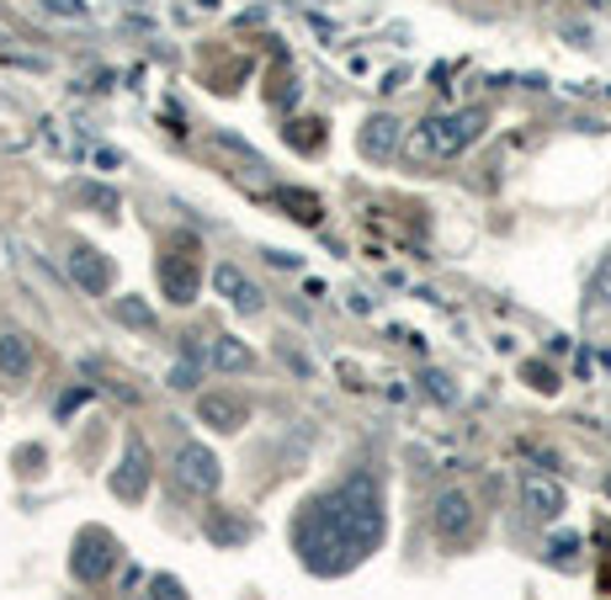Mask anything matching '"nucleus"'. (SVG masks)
<instances>
[{"mask_svg":"<svg viewBox=\"0 0 611 600\" xmlns=\"http://www.w3.org/2000/svg\"><path fill=\"white\" fill-rule=\"evenodd\" d=\"M378 542H383V494L367 473L346 479L298 526V547H304V564L314 574H346L351 564H362Z\"/></svg>","mask_w":611,"mask_h":600,"instance_id":"1","label":"nucleus"},{"mask_svg":"<svg viewBox=\"0 0 611 600\" xmlns=\"http://www.w3.org/2000/svg\"><path fill=\"white\" fill-rule=\"evenodd\" d=\"M484 128H489L484 107L436 112V118L415 122V133H410V154H421V160H458L462 150H473V144L484 139Z\"/></svg>","mask_w":611,"mask_h":600,"instance_id":"2","label":"nucleus"},{"mask_svg":"<svg viewBox=\"0 0 611 600\" xmlns=\"http://www.w3.org/2000/svg\"><path fill=\"white\" fill-rule=\"evenodd\" d=\"M171 468H176V483L186 494H218V483H223V468H218V457L203 441H186Z\"/></svg>","mask_w":611,"mask_h":600,"instance_id":"3","label":"nucleus"},{"mask_svg":"<svg viewBox=\"0 0 611 600\" xmlns=\"http://www.w3.org/2000/svg\"><path fill=\"white\" fill-rule=\"evenodd\" d=\"M150 473H154L150 447H144L139 436H128V451H122L118 473H112V494H118L122 505H139V500L150 494Z\"/></svg>","mask_w":611,"mask_h":600,"instance_id":"4","label":"nucleus"},{"mask_svg":"<svg viewBox=\"0 0 611 600\" xmlns=\"http://www.w3.org/2000/svg\"><path fill=\"white\" fill-rule=\"evenodd\" d=\"M430 526H436L441 542L468 537V532H473V500H468V489H441L436 505H430Z\"/></svg>","mask_w":611,"mask_h":600,"instance_id":"5","label":"nucleus"},{"mask_svg":"<svg viewBox=\"0 0 611 600\" xmlns=\"http://www.w3.org/2000/svg\"><path fill=\"white\" fill-rule=\"evenodd\" d=\"M118 564V547L101 537V532H86V537L75 542V553H69V574L80 579V585H101L107 574Z\"/></svg>","mask_w":611,"mask_h":600,"instance_id":"6","label":"nucleus"},{"mask_svg":"<svg viewBox=\"0 0 611 600\" xmlns=\"http://www.w3.org/2000/svg\"><path fill=\"white\" fill-rule=\"evenodd\" d=\"M569 505V494H564V483L548 479V473H521V511L532 515V521H558Z\"/></svg>","mask_w":611,"mask_h":600,"instance_id":"7","label":"nucleus"},{"mask_svg":"<svg viewBox=\"0 0 611 600\" xmlns=\"http://www.w3.org/2000/svg\"><path fill=\"white\" fill-rule=\"evenodd\" d=\"M64 271H69V282H75L80 293H91V298H101V293L112 287V266H107V255H101L96 244H75V250L64 255Z\"/></svg>","mask_w":611,"mask_h":600,"instance_id":"8","label":"nucleus"},{"mask_svg":"<svg viewBox=\"0 0 611 600\" xmlns=\"http://www.w3.org/2000/svg\"><path fill=\"white\" fill-rule=\"evenodd\" d=\"M154 271H160V293L171 303H182V308L197 298V287H203V276H197V266H192L186 255H160Z\"/></svg>","mask_w":611,"mask_h":600,"instance_id":"9","label":"nucleus"},{"mask_svg":"<svg viewBox=\"0 0 611 600\" xmlns=\"http://www.w3.org/2000/svg\"><path fill=\"white\" fill-rule=\"evenodd\" d=\"M32 367H37L32 335H22V330H0V378H6V383H28Z\"/></svg>","mask_w":611,"mask_h":600,"instance_id":"10","label":"nucleus"},{"mask_svg":"<svg viewBox=\"0 0 611 600\" xmlns=\"http://www.w3.org/2000/svg\"><path fill=\"white\" fill-rule=\"evenodd\" d=\"M357 144H362L367 160H394L399 144H404V122L389 118V112H378V118L362 122V139H357Z\"/></svg>","mask_w":611,"mask_h":600,"instance_id":"11","label":"nucleus"},{"mask_svg":"<svg viewBox=\"0 0 611 600\" xmlns=\"http://www.w3.org/2000/svg\"><path fill=\"white\" fill-rule=\"evenodd\" d=\"M214 287H218V298H229L240 314H261V308H266L261 287H255L240 266H214Z\"/></svg>","mask_w":611,"mask_h":600,"instance_id":"12","label":"nucleus"},{"mask_svg":"<svg viewBox=\"0 0 611 600\" xmlns=\"http://www.w3.org/2000/svg\"><path fill=\"white\" fill-rule=\"evenodd\" d=\"M197 421L229 436V430H240L244 425V404L240 399H229V393H203V399H197Z\"/></svg>","mask_w":611,"mask_h":600,"instance_id":"13","label":"nucleus"},{"mask_svg":"<svg viewBox=\"0 0 611 600\" xmlns=\"http://www.w3.org/2000/svg\"><path fill=\"white\" fill-rule=\"evenodd\" d=\"M208 367H218V372H250L255 357H250V346H244V340L214 335V340H208Z\"/></svg>","mask_w":611,"mask_h":600,"instance_id":"14","label":"nucleus"},{"mask_svg":"<svg viewBox=\"0 0 611 600\" xmlns=\"http://www.w3.org/2000/svg\"><path fill=\"white\" fill-rule=\"evenodd\" d=\"M75 203H80V208H91V212H101V218H118V212H122L118 192H112V186H96V181H75Z\"/></svg>","mask_w":611,"mask_h":600,"instance_id":"15","label":"nucleus"},{"mask_svg":"<svg viewBox=\"0 0 611 600\" xmlns=\"http://www.w3.org/2000/svg\"><path fill=\"white\" fill-rule=\"evenodd\" d=\"M208 537L214 542H244L250 537V526H244V521H229L223 511H208Z\"/></svg>","mask_w":611,"mask_h":600,"instance_id":"16","label":"nucleus"},{"mask_svg":"<svg viewBox=\"0 0 611 600\" xmlns=\"http://www.w3.org/2000/svg\"><path fill=\"white\" fill-rule=\"evenodd\" d=\"M118 319L122 325H133V330H150L154 325V314H150V303L144 298H118Z\"/></svg>","mask_w":611,"mask_h":600,"instance_id":"17","label":"nucleus"},{"mask_svg":"<svg viewBox=\"0 0 611 600\" xmlns=\"http://www.w3.org/2000/svg\"><path fill=\"white\" fill-rule=\"evenodd\" d=\"M203 361L208 357H192V351H186V361H176V367H171V389H197V372H203Z\"/></svg>","mask_w":611,"mask_h":600,"instance_id":"18","label":"nucleus"},{"mask_svg":"<svg viewBox=\"0 0 611 600\" xmlns=\"http://www.w3.org/2000/svg\"><path fill=\"white\" fill-rule=\"evenodd\" d=\"M421 383H426V393L436 399V404H458V389H452V378H447V372H436V367H430Z\"/></svg>","mask_w":611,"mask_h":600,"instance_id":"19","label":"nucleus"},{"mask_svg":"<svg viewBox=\"0 0 611 600\" xmlns=\"http://www.w3.org/2000/svg\"><path fill=\"white\" fill-rule=\"evenodd\" d=\"M590 298L611 308V255L601 261V266H596V276H590Z\"/></svg>","mask_w":611,"mask_h":600,"instance_id":"20","label":"nucleus"},{"mask_svg":"<svg viewBox=\"0 0 611 600\" xmlns=\"http://www.w3.org/2000/svg\"><path fill=\"white\" fill-rule=\"evenodd\" d=\"M282 203H293V208H298V218H304V223H319V203H314L308 192H282Z\"/></svg>","mask_w":611,"mask_h":600,"instance_id":"21","label":"nucleus"},{"mask_svg":"<svg viewBox=\"0 0 611 600\" xmlns=\"http://www.w3.org/2000/svg\"><path fill=\"white\" fill-rule=\"evenodd\" d=\"M526 383H532V389H543V393L558 389V378H553L548 367H537V361H526Z\"/></svg>","mask_w":611,"mask_h":600,"instance_id":"22","label":"nucleus"},{"mask_svg":"<svg viewBox=\"0 0 611 600\" xmlns=\"http://www.w3.org/2000/svg\"><path fill=\"white\" fill-rule=\"evenodd\" d=\"M86 399H91V389H75V393H64V399H59V421H64V415H75V410H80Z\"/></svg>","mask_w":611,"mask_h":600,"instance_id":"23","label":"nucleus"},{"mask_svg":"<svg viewBox=\"0 0 611 600\" xmlns=\"http://www.w3.org/2000/svg\"><path fill=\"white\" fill-rule=\"evenodd\" d=\"M48 11H59V17H86L80 0H48Z\"/></svg>","mask_w":611,"mask_h":600,"instance_id":"24","label":"nucleus"},{"mask_svg":"<svg viewBox=\"0 0 611 600\" xmlns=\"http://www.w3.org/2000/svg\"><path fill=\"white\" fill-rule=\"evenodd\" d=\"M154 596H160V600H182V585H176V579H154Z\"/></svg>","mask_w":611,"mask_h":600,"instance_id":"25","label":"nucleus"},{"mask_svg":"<svg viewBox=\"0 0 611 600\" xmlns=\"http://www.w3.org/2000/svg\"><path fill=\"white\" fill-rule=\"evenodd\" d=\"M601 489H607V494H611V473H607V483H601Z\"/></svg>","mask_w":611,"mask_h":600,"instance_id":"26","label":"nucleus"}]
</instances>
